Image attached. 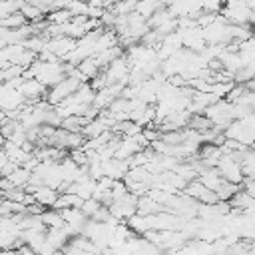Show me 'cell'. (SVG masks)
Here are the masks:
<instances>
[{
	"instance_id": "cell-8",
	"label": "cell",
	"mask_w": 255,
	"mask_h": 255,
	"mask_svg": "<svg viewBox=\"0 0 255 255\" xmlns=\"http://www.w3.org/2000/svg\"><path fill=\"white\" fill-rule=\"evenodd\" d=\"M102 169H104V175H106V177H112V179H124V175H126L128 169H129V163H128V159L110 157V159L102 161Z\"/></svg>"
},
{
	"instance_id": "cell-16",
	"label": "cell",
	"mask_w": 255,
	"mask_h": 255,
	"mask_svg": "<svg viewBox=\"0 0 255 255\" xmlns=\"http://www.w3.org/2000/svg\"><path fill=\"white\" fill-rule=\"evenodd\" d=\"M74 16L70 14V10L66 8H58V10H52L50 14H46V22L48 24H66L70 22Z\"/></svg>"
},
{
	"instance_id": "cell-12",
	"label": "cell",
	"mask_w": 255,
	"mask_h": 255,
	"mask_svg": "<svg viewBox=\"0 0 255 255\" xmlns=\"http://www.w3.org/2000/svg\"><path fill=\"white\" fill-rule=\"evenodd\" d=\"M8 179H10V183L14 185V187H26L28 183H30V177H32V171H28L26 167H22V165H18L10 175H6Z\"/></svg>"
},
{
	"instance_id": "cell-9",
	"label": "cell",
	"mask_w": 255,
	"mask_h": 255,
	"mask_svg": "<svg viewBox=\"0 0 255 255\" xmlns=\"http://www.w3.org/2000/svg\"><path fill=\"white\" fill-rule=\"evenodd\" d=\"M46 241L58 251V249H64V247L68 245L70 233L66 231L64 225H62V227H50V229H46Z\"/></svg>"
},
{
	"instance_id": "cell-13",
	"label": "cell",
	"mask_w": 255,
	"mask_h": 255,
	"mask_svg": "<svg viewBox=\"0 0 255 255\" xmlns=\"http://www.w3.org/2000/svg\"><path fill=\"white\" fill-rule=\"evenodd\" d=\"M40 219H42V223L46 225V229H50V227H62V225H64V219H62L60 211L54 209V207H46V209L42 211Z\"/></svg>"
},
{
	"instance_id": "cell-7",
	"label": "cell",
	"mask_w": 255,
	"mask_h": 255,
	"mask_svg": "<svg viewBox=\"0 0 255 255\" xmlns=\"http://www.w3.org/2000/svg\"><path fill=\"white\" fill-rule=\"evenodd\" d=\"M18 92L24 96V100L30 104V102H38V100H44L46 98V92H48V88L46 86H42L38 80H34V78H24L22 80V84L18 86Z\"/></svg>"
},
{
	"instance_id": "cell-1",
	"label": "cell",
	"mask_w": 255,
	"mask_h": 255,
	"mask_svg": "<svg viewBox=\"0 0 255 255\" xmlns=\"http://www.w3.org/2000/svg\"><path fill=\"white\" fill-rule=\"evenodd\" d=\"M231 110H233V104H231V102H227L225 98H221V100L213 102L211 106H207V108L203 110V116L211 122V126H215V128L223 129V128L233 120Z\"/></svg>"
},
{
	"instance_id": "cell-11",
	"label": "cell",
	"mask_w": 255,
	"mask_h": 255,
	"mask_svg": "<svg viewBox=\"0 0 255 255\" xmlns=\"http://www.w3.org/2000/svg\"><path fill=\"white\" fill-rule=\"evenodd\" d=\"M18 10L22 12V16L28 20V24H32V22H40V20H44L46 18V14L40 10V8H36L34 4H30V2H20V6H18Z\"/></svg>"
},
{
	"instance_id": "cell-5",
	"label": "cell",
	"mask_w": 255,
	"mask_h": 255,
	"mask_svg": "<svg viewBox=\"0 0 255 255\" xmlns=\"http://www.w3.org/2000/svg\"><path fill=\"white\" fill-rule=\"evenodd\" d=\"M76 46V40L70 38V36H52L46 40V50H50L58 60H66V56L74 50Z\"/></svg>"
},
{
	"instance_id": "cell-20",
	"label": "cell",
	"mask_w": 255,
	"mask_h": 255,
	"mask_svg": "<svg viewBox=\"0 0 255 255\" xmlns=\"http://www.w3.org/2000/svg\"><path fill=\"white\" fill-rule=\"evenodd\" d=\"M114 2H118V0H104V4H106V6H108V8H110V6H112V4H114Z\"/></svg>"
},
{
	"instance_id": "cell-3",
	"label": "cell",
	"mask_w": 255,
	"mask_h": 255,
	"mask_svg": "<svg viewBox=\"0 0 255 255\" xmlns=\"http://www.w3.org/2000/svg\"><path fill=\"white\" fill-rule=\"evenodd\" d=\"M135 203H137V195H133V193L128 191L124 197L114 199V201L108 205V209H110V213H112L116 219H120V221H128L131 215L137 213V211H135Z\"/></svg>"
},
{
	"instance_id": "cell-18",
	"label": "cell",
	"mask_w": 255,
	"mask_h": 255,
	"mask_svg": "<svg viewBox=\"0 0 255 255\" xmlns=\"http://www.w3.org/2000/svg\"><path fill=\"white\" fill-rule=\"evenodd\" d=\"M0 255H18L16 249H0Z\"/></svg>"
},
{
	"instance_id": "cell-2",
	"label": "cell",
	"mask_w": 255,
	"mask_h": 255,
	"mask_svg": "<svg viewBox=\"0 0 255 255\" xmlns=\"http://www.w3.org/2000/svg\"><path fill=\"white\" fill-rule=\"evenodd\" d=\"M215 167H217L219 175H221L225 181H229V183L241 185L243 179H245L243 169H241V163H239L231 153H223V155L219 157V161L215 163Z\"/></svg>"
},
{
	"instance_id": "cell-21",
	"label": "cell",
	"mask_w": 255,
	"mask_h": 255,
	"mask_svg": "<svg viewBox=\"0 0 255 255\" xmlns=\"http://www.w3.org/2000/svg\"><path fill=\"white\" fill-rule=\"evenodd\" d=\"M251 28H253V30H255V24H253V26H251Z\"/></svg>"
},
{
	"instance_id": "cell-10",
	"label": "cell",
	"mask_w": 255,
	"mask_h": 255,
	"mask_svg": "<svg viewBox=\"0 0 255 255\" xmlns=\"http://www.w3.org/2000/svg\"><path fill=\"white\" fill-rule=\"evenodd\" d=\"M197 179H199L207 189H211V191H215V189L219 187V183L223 181V177L219 175L217 167H203V169L197 173Z\"/></svg>"
},
{
	"instance_id": "cell-15",
	"label": "cell",
	"mask_w": 255,
	"mask_h": 255,
	"mask_svg": "<svg viewBox=\"0 0 255 255\" xmlns=\"http://www.w3.org/2000/svg\"><path fill=\"white\" fill-rule=\"evenodd\" d=\"M237 191H239V185L229 183V181H225V179H223V181L219 183V187L215 189V195H217V199H219V201H229Z\"/></svg>"
},
{
	"instance_id": "cell-4",
	"label": "cell",
	"mask_w": 255,
	"mask_h": 255,
	"mask_svg": "<svg viewBox=\"0 0 255 255\" xmlns=\"http://www.w3.org/2000/svg\"><path fill=\"white\" fill-rule=\"evenodd\" d=\"M24 189H26L28 193H32L34 201L40 203L42 207H52V205L56 203L58 195H60V191L54 189V187H50V185H32V183H28Z\"/></svg>"
},
{
	"instance_id": "cell-6",
	"label": "cell",
	"mask_w": 255,
	"mask_h": 255,
	"mask_svg": "<svg viewBox=\"0 0 255 255\" xmlns=\"http://www.w3.org/2000/svg\"><path fill=\"white\" fill-rule=\"evenodd\" d=\"M183 193L185 195H189V197H193L195 201H199V203H215L217 201V195H215V191H211V189H207L197 177L195 179H191V181H187V185L183 187Z\"/></svg>"
},
{
	"instance_id": "cell-19",
	"label": "cell",
	"mask_w": 255,
	"mask_h": 255,
	"mask_svg": "<svg viewBox=\"0 0 255 255\" xmlns=\"http://www.w3.org/2000/svg\"><path fill=\"white\" fill-rule=\"evenodd\" d=\"M4 143H6V137H4V135H2V133H0V149H2V147H4Z\"/></svg>"
},
{
	"instance_id": "cell-17",
	"label": "cell",
	"mask_w": 255,
	"mask_h": 255,
	"mask_svg": "<svg viewBox=\"0 0 255 255\" xmlns=\"http://www.w3.org/2000/svg\"><path fill=\"white\" fill-rule=\"evenodd\" d=\"M100 207H102V203H100L96 197H88V199H84V201H82V205H80V209L84 211V215H86L88 219H90V217H92Z\"/></svg>"
},
{
	"instance_id": "cell-14",
	"label": "cell",
	"mask_w": 255,
	"mask_h": 255,
	"mask_svg": "<svg viewBox=\"0 0 255 255\" xmlns=\"http://www.w3.org/2000/svg\"><path fill=\"white\" fill-rule=\"evenodd\" d=\"M0 24H2L4 28H8V30H16V28L26 26V24H28V20L22 16V12H20V10H16V12L8 14L6 18H2V20H0Z\"/></svg>"
}]
</instances>
